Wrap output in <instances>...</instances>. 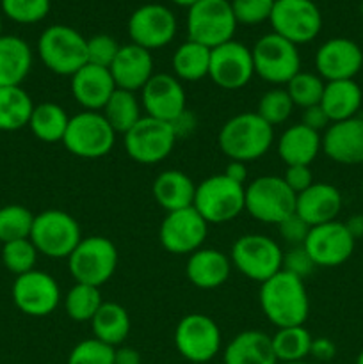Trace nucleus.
<instances>
[{
  "label": "nucleus",
  "instance_id": "obj_1",
  "mask_svg": "<svg viewBox=\"0 0 363 364\" xmlns=\"http://www.w3.org/2000/svg\"><path fill=\"white\" fill-rule=\"evenodd\" d=\"M260 309L276 329L305 326L310 315V297L305 279L280 270L260 284Z\"/></svg>",
  "mask_w": 363,
  "mask_h": 364
},
{
  "label": "nucleus",
  "instance_id": "obj_2",
  "mask_svg": "<svg viewBox=\"0 0 363 364\" xmlns=\"http://www.w3.org/2000/svg\"><path fill=\"white\" fill-rule=\"evenodd\" d=\"M274 144V128L256 112H241L230 117L217 134V146L224 156L237 162H253Z\"/></svg>",
  "mask_w": 363,
  "mask_h": 364
},
{
  "label": "nucleus",
  "instance_id": "obj_3",
  "mask_svg": "<svg viewBox=\"0 0 363 364\" xmlns=\"http://www.w3.org/2000/svg\"><path fill=\"white\" fill-rule=\"evenodd\" d=\"M38 55L53 75L71 77L88 64V38L68 25H50L38 39Z\"/></svg>",
  "mask_w": 363,
  "mask_h": 364
},
{
  "label": "nucleus",
  "instance_id": "obj_4",
  "mask_svg": "<svg viewBox=\"0 0 363 364\" xmlns=\"http://www.w3.org/2000/svg\"><path fill=\"white\" fill-rule=\"evenodd\" d=\"M196 212L209 224H224L246 210V187L224 174H214L196 185Z\"/></svg>",
  "mask_w": 363,
  "mask_h": 364
},
{
  "label": "nucleus",
  "instance_id": "obj_5",
  "mask_svg": "<svg viewBox=\"0 0 363 364\" xmlns=\"http://www.w3.org/2000/svg\"><path fill=\"white\" fill-rule=\"evenodd\" d=\"M28 238L39 255L50 259H68L84 237L75 217L64 210L50 208L34 217Z\"/></svg>",
  "mask_w": 363,
  "mask_h": 364
},
{
  "label": "nucleus",
  "instance_id": "obj_6",
  "mask_svg": "<svg viewBox=\"0 0 363 364\" xmlns=\"http://www.w3.org/2000/svg\"><path fill=\"white\" fill-rule=\"evenodd\" d=\"M230 259L233 269L260 284L283 269L281 245L274 238L260 233H249L237 238L231 245Z\"/></svg>",
  "mask_w": 363,
  "mask_h": 364
},
{
  "label": "nucleus",
  "instance_id": "obj_7",
  "mask_svg": "<svg viewBox=\"0 0 363 364\" xmlns=\"http://www.w3.org/2000/svg\"><path fill=\"white\" fill-rule=\"evenodd\" d=\"M116 135L102 112L82 110L70 117L63 144L78 159L95 160L112 151Z\"/></svg>",
  "mask_w": 363,
  "mask_h": 364
},
{
  "label": "nucleus",
  "instance_id": "obj_8",
  "mask_svg": "<svg viewBox=\"0 0 363 364\" xmlns=\"http://www.w3.org/2000/svg\"><path fill=\"white\" fill-rule=\"evenodd\" d=\"M68 269L75 283L102 287L117 269V249L107 237H84L68 258Z\"/></svg>",
  "mask_w": 363,
  "mask_h": 364
},
{
  "label": "nucleus",
  "instance_id": "obj_9",
  "mask_svg": "<svg viewBox=\"0 0 363 364\" xmlns=\"http://www.w3.org/2000/svg\"><path fill=\"white\" fill-rule=\"evenodd\" d=\"M238 23L230 0H199L187 11V36L206 48L231 41Z\"/></svg>",
  "mask_w": 363,
  "mask_h": 364
},
{
  "label": "nucleus",
  "instance_id": "obj_10",
  "mask_svg": "<svg viewBox=\"0 0 363 364\" xmlns=\"http://www.w3.org/2000/svg\"><path fill=\"white\" fill-rule=\"evenodd\" d=\"M253 68L263 82L281 87L290 82L292 77L301 71V55L294 43L287 41L281 36H262L251 48Z\"/></svg>",
  "mask_w": 363,
  "mask_h": 364
},
{
  "label": "nucleus",
  "instance_id": "obj_11",
  "mask_svg": "<svg viewBox=\"0 0 363 364\" xmlns=\"http://www.w3.org/2000/svg\"><path fill=\"white\" fill-rule=\"evenodd\" d=\"M295 199L283 176H260L246 187V212L258 223L278 226L295 212Z\"/></svg>",
  "mask_w": 363,
  "mask_h": 364
},
{
  "label": "nucleus",
  "instance_id": "obj_12",
  "mask_svg": "<svg viewBox=\"0 0 363 364\" xmlns=\"http://www.w3.org/2000/svg\"><path fill=\"white\" fill-rule=\"evenodd\" d=\"M174 348L189 363L206 364L223 347V336L216 320L203 313L185 315L174 327Z\"/></svg>",
  "mask_w": 363,
  "mask_h": 364
},
{
  "label": "nucleus",
  "instance_id": "obj_13",
  "mask_svg": "<svg viewBox=\"0 0 363 364\" xmlns=\"http://www.w3.org/2000/svg\"><path fill=\"white\" fill-rule=\"evenodd\" d=\"M123 137L127 155L142 166L164 162L178 141L173 124L149 116H142Z\"/></svg>",
  "mask_w": 363,
  "mask_h": 364
},
{
  "label": "nucleus",
  "instance_id": "obj_14",
  "mask_svg": "<svg viewBox=\"0 0 363 364\" xmlns=\"http://www.w3.org/2000/svg\"><path fill=\"white\" fill-rule=\"evenodd\" d=\"M269 23L274 34L299 46L320 34L322 13L313 0H276Z\"/></svg>",
  "mask_w": 363,
  "mask_h": 364
},
{
  "label": "nucleus",
  "instance_id": "obj_15",
  "mask_svg": "<svg viewBox=\"0 0 363 364\" xmlns=\"http://www.w3.org/2000/svg\"><path fill=\"white\" fill-rule=\"evenodd\" d=\"M11 297L23 315L43 318L59 308L63 294L56 277L34 269L14 279Z\"/></svg>",
  "mask_w": 363,
  "mask_h": 364
},
{
  "label": "nucleus",
  "instance_id": "obj_16",
  "mask_svg": "<svg viewBox=\"0 0 363 364\" xmlns=\"http://www.w3.org/2000/svg\"><path fill=\"white\" fill-rule=\"evenodd\" d=\"M127 28L130 43L153 52L173 41L178 21L169 7L162 4H144L130 14Z\"/></svg>",
  "mask_w": 363,
  "mask_h": 364
},
{
  "label": "nucleus",
  "instance_id": "obj_17",
  "mask_svg": "<svg viewBox=\"0 0 363 364\" xmlns=\"http://www.w3.org/2000/svg\"><path fill=\"white\" fill-rule=\"evenodd\" d=\"M210 224L194 206L167 212L159 228V242L171 255H192L203 247Z\"/></svg>",
  "mask_w": 363,
  "mask_h": 364
},
{
  "label": "nucleus",
  "instance_id": "obj_18",
  "mask_svg": "<svg viewBox=\"0 0 363 364\" xmlns=\"http://www.w3.org/2000/svg\"><path fill=\"white\" fill-rule=\"evenodd\" d=\"M255 77L251 48L241 41L224 43L212 48L209 78L224 91H238Z\"/></svg>",
  "mask_w": 363,
  "mask_h": 364
},
{
  "label": "nucleus",
  "instance_id": "obj_19",
  "mask_svg": "<svg viewBox=\"0 0 363 364\" xmlns=\"http://www.w3.org/2000/svg\"><path fill=\"white\" fill-rule=\"evenodd\" d=\"M354 245L356 240L351 237L345 224L340 220H333V223L310 228L302 247L306 249L315 267L333 269L351 258Z\"/></svg>",
  "mask_w": 363,
  "mask_h": 364
},
{
  "label": "nucleus",
  "instance_id": "obj_20",
  "mask_svg": "<svg viewBox=\"0 0 363 364\" xmlns=\"http://www.w3.org/2000/svg\"><path fill=\"white\" fill-rule=\"evenodd\" d=\"M141 105L144 116L173 123L187 110L184 84L174 75L155 73L141 89Z\"/></svg>",
  "mask_w": 363,
  "mask_h": 364
},
{
  "label": "nucleus",
  "instance_id": "obj_21",
  "mask_svg": "<svg viewBox=\"0 0 363 364\" xmlns=\"http://www.w3.org/2000/svg\"><path fill=\"white\" fill-rule=\"evenodd\" d=\"M363 68V50L349 38H331L315 53L317 75L324 82L354 80Z\"/></svg>",
  "mask_w": 363,
  "mask_h": 364
},
{
  "label": "nucleus",
  "instance_id": "obj_22",
  "mask_svg": "<svg viewBox=\"0 0 363 364\" xmlns=\"http://www.w3.org/2000/svg\"><path fill=\"white\" fill-rule=\"evenodd\" d=\"M322 151L342 166L363 164V117L331 123L322 135Z\"/></svg>",
  "mask_w": 363,
  "mask_h": 364
},
{
  "label": "nucleus",
  "instance_id": "obj_23",
  "mask_svg": "<svg viewBox=\"0 0 363 364\" xmlns=\"http://www.w3.org/2000/svg\"><path fill=\"white\" fill-rule=\"evenodd\" d=\"M153 68H155V63H153L152 52L134 43H128V45H121L109 71L117 89L141 92L146 82L155 75Z\"/></svg>",
  "mask_w": 363,
  "mask_h": 364
},
{
  "label": "nucleus",
  "instance_id": "obj_24",
  "mask_svg": "<svg viewBox=\"0 0 363 364\" xmlns=\"http://www.w3.org/2000/svg\"><path fill=\"white\" fill-rule=\"evenodd\" d=\"M70 78L75 102L82 107V110H91V112H102L105 103L117 89L110 71L95 64H84Z\"/></svg>",
  "mask_w": 363,
  "mask_h": 364
},
{
  "label": "nucleus",
  "instance_id": "obj_25",
  "mask_svg": "<svg viewBox=\"0 0 363 364\" xmlns=\"http://www.w3.org/2000/svg\"><path fill=\"white\" fill-rule=\"evenodd\" d=\"M342 205L344 198L335 185L313 181L306 191L298 194L295 213L313 228L337 220L338 213L342 212Z\"/></svg>",
  "mask_w": 363,
  "mask_h": 364
},
{
  "label": "nucleus",
  "instance_id": "obj_26",
  "mask_svg": "<svg viewBox=\"0 0 363 364\" xmlns=\"http://www.w3.org/2000/svg\"><path fill=\"white\" fill-rule=\"evenodd\" d=\"M231 259L219 249L201 247L189 255L185 263V276L192 287L199 290H216L230 277Z\"/></svg>",
  "mask_w": 363,
  "mask_h": 364
},
{
  "label": "nucleus",
  "instance_id": "obj_27",
  "mask_svg": "<svg viewBox=\"0 0 363 364\" xmlns=\"http://www.w3.org/2000/svg\"><path fill=\"white\" fill-rule=\"evenodd\" d=\"M276 146L285 166H312L322 151V135L298 123L280 135Z\"/></svg>",
  "mask_w": 363,
  "mask_h": 364
},
{
  "label": "nucleus",
  "instance_id": "obj_28",
  "mask_svg": "<svg viewBox=\"0 0 363 364\" xmlns=\"http://www.w3.org/2000/svg\"><path fill=\"white\" fill-rule=\"evenodd\" d=\"M34 55L25 39L18 36H0V87L21 85L28 77Z\"/></svg>",
  "mask_w": 363,
  "mask_h": 364
},
{
  "label": "nucleus",
  "instance_id": "obj_29",
  "mask_svg": "<svg viewBox=\"0 0 363 364\" xmlns=\"http://www.w3.org/2000/svg\"><path fill=\"white\" fill-rule=\"evenodd\" d=\"M152 192L157 205L166 210V213L177 212L194 205L196 183L182 171L167 169L155 178Z\"/></svg>",
  "mask_w": 363,
  "mask_h": 364
},
{
  "label": "nucleus",
  "instance_id": "obj_30",
  "mask_svg": "<svg viewBox=\"0 0 363 364\" xmlns=\"http://www.w3.org/2000/svg\"><path fill=\"white\" fill-rule=\"evenodd\" d=\"M223 364H278L270 336L262 331H242L224 348Z\"/></svg>",
  "mask_w": 363,
  "mask_h": 364
},
{
  "label": "nucleus",
  "instance_id": "obj_31",
  "mask_svg": "<svg viewBox=\"0 0 363 364\" xmlns=\"http://www.w3.org/2000/svg\"><path fill=\"white\" fill-rule=\"evenodd\" d=\"M363 92L356 80L326 82L319 105L327 114L331 123L351 119L362 109Z\"/></svg>",
  "mask_w": 363,
  "mask_h": 364
},
{
  "label": "nucleus",
  "instance_id": "obj_32",
  "mask_svg": "<svg viewBox=\"0 0 363 364\" xmlns=\"http://www.w3.org/2000/svg\"><path fill=\"white\" fill-rule=\"evenodd\" d=\"M89 323L93 338L114 348L125 343L132 327L128 311L117 302H103Z\"/></svg>",
  "mask_w": 363,
  "mask_h": 364
},
{
  "label": "nucleus",
  "instance_id": "obj_33",
  "mask_svg": "<svg viewBox=\"0 0 363 364\" xmlns=\"http://www.w3.org/2000/svg\"><path fill=\"white\" fill-rule=\"evenodd\" d=\"M68 123H70V116L59 103L43 102L34 105L31 119H28V128L38 141L56 144V142H63Z\"/></svg>",
  "mask_w": 363,
  "mask_h": 364
},
{
  "label": "nucleus",
  "instance_id": "obj_34",
  "mask_svg": "<svg viewBox=\"0 0 363 364\" xmlns=\"http://www.w3.org/2000/svg\"><path fill=\"white\" fill-rule=\"evenodd\" d=\"M210 53L212 50L187 39L173 53L171 68L180 82H198L209 77Z\"/></svg>",
  "mask_w": 363,
  "mask_h": 364
},
{
  "label": "nucleus",
  "instance_id": "obj_35",
  "mask_svg": "<svg viewBox=\"0 0 363 364\" xmlns=\"http://www.w3.org/2000/svg\"><path fill=\"white\" fill-rule=\"evenodd\" d=\"M34 110L31 95L21 85L0 87V132H16L28 127Z\"/></svg>",
  "mask_w": 363,
  "mask_h": 364
},
{
  "label": "nucleus",
  "instance_id": "obj_36",
  "mask_svg": "<svg viewBox=\"0 0 363 364\" xmlns=\"http://www.w3.org/2000/svg\"><path fill=\"white\" fill-rule=\"evenodd\" d=\"M102 114L112 130L116 134L125 135L144 114H142L141 100L135 96V92L125 91V89H116L109 102L103 107Z\"/></svg>",
  "mask_w": 363,
  "mask_h": 364
},
{
  "label": "nucleus",
  "instance_id": "obj_37",
  "mask_svg": "<svg viewBox=\"0 0 363 364\" xmlns=\"http://www.w3.org/2000/svg\"><path fill=\"white\" fill-rule=\"evenodd\" d=\"M270 341L278 363H298L310 355L313 336L305 326L281 327L270 336Z\"/></svg>",
  "mask_w": 363,
  "mask_h": 364
},
{
  "label": "nucleus",
  "instance_id": "obj_38",
  "mask_svg": "<svg viewBox=\"0 0 363 364\" xmlns=\"http://www.w3.org/2000/svg\"><path fill=\"white\" fill-rule=\"evenodd\" d=\"M103 304L98 287L75 283L64 297V309L73 322H91Z\"/></svg>",
  "mask_w": 363,
  "mask_h": 364
},
{
  "label": "nucleus",
  "instance_id": "obj_39",
  "mask_svg": "<svg viewBox=\"0 0 363 364\" xmlns=\"http://www.w3.org/2000/svg\"><path fill=\"white\" fill-rule=\"evenodd\" d=\"M34 213L21 205H6L0 208V244L31 237Z\"/></svg>",
  "mask_w": 363,
  "mask_h": 364
},
{
  "label": "nucleus",
  "instance_id": "obj_40",
  "mask_svg": "<svg viewBox=\"0 0 363 364\" xmlns=\"http://www.w3.org/2000/svg\"><path fill=\"white\" fill-rule=\"evenodd\" d=\"M324 85L326 82L312 71H299L295 77L290 78L285 89H287L288 96H290L292 103L299 109H308V107L319 105L320 98H322Z\"/></svg>",
  "mask_w": 363,
  "mask_h": 364
},
{
  "label": "nucleus",
  "instance_id": "obj_41",
  "mask_svg": "<svg viewBox=\"0 0 363 364\" xmlns=\"http://www.w3.org/2000/svg\"><path fill=\"white\" fill-rule=\"evenodd\" d=\"M294 103H292L290 96H288L285 87H273L269 91L263 92L258 100V107H256V114L262 117L265 123L270 127H278L283 124L288 117L294 112Z\"/></svg>",
  "mask_w": 363,
  "mask_h": 364
},
{
  "label": "nucleus",
  "instance_id": "obj_42",
  "mask_svg": "<svg viewBox=\"0 0 363 364\" xmlns=\"http://www.w3.org/2000/svg\"><path fill=\"white\" fill-rule=\"evenodd\" d=\"M38 249L31 242V238H21L2 244V263L14 276H23L36 269L38 263Z\"/></svg>",
  "mask_w": 363,
  "mask_h": 364
},
{
  "label": "nucleus",
  "instance_id": "obj_43",
  "mask_svg": "<svg viewBox=\"0 0 363 364\" xmlns=\"http://www.w3.org/2000/svg\"><path fill=\"white\" fill-rule=\"evenodd\" d=\"M52 7V0H0V11L11 21L20 25H34L45 20Z\"/></svg>",
  "mask_w": 363,
  "mask_h": 364
},
{
  "label": "nucleus",
  "instance_id": "obj_44",
  "mask_svg": "<svg viewBox=\"0 0 363 364\" xmlns=\"http://www.w3.org/2000/svg\"><path fill=\"white\" fill-rule=\"evenodd\" d=\"M66 364H114V347L96 338L82 340L71 348Z\"/></svg>",
  "mask_w": 363,
  "mask_h": 364
},
{
  "label": "nucleus",
  "instance_id": "obj_45",
  "mask_svg": "<svg viewBox=\"0 0 363 364\" xmlns=\"http://www.w3.org/2000/svg\"><path fill=\"white\" fill-rule=\"evenodd\" d=\"M276 0H231V9L238 25H260L269 21Z\"/></svg>",
  "mask_w": 363,
  "mask_h": 364
},
{
  "label": "nucleus",
  "instance_id": "obj_46",
  "mask_svg": "<svg viewBox=\"0 0 363 364\" xmlns=\"http://www.w3.org/2000/svg\"><path fill=\"white\" fill-rule=\"evenodd\" d=\"M121 45L109 34H96L88 38V64L107 68L116 59Z\"/></svg>",
  "mask_w": 363,
  "mask_h": 364
},
{
  "label": "nucleus",
  "instance_id": "obj_47",
  "mask_svg": "<svg viewBox=\"0 0 363 364\" xmlns=\"http://www.w3.org/2000/svg\"><path fill=\"white\" fill-rule=\"evenodd\" d=\"M310 228L312 226H310L306 220H302L295 212L278 224L280 237L283 238L290 247H298V245L305 244L306 237H308L310 233Z\"/></svg>",
  "mask_w": 363,
  "mask_h": 364
},
{
  "label": "nucleus",
  "instance_id": "obj_48",
  "mask_svg": "<svg viewBox=\"0 0 363 364\" xmlns=\"http://www.w3.org/2000/svg\"><path fill=\"white\" fill-rule=\"evenodd\" d=\"M315 269V263L312 262V258H310L308 252H306V249L302 245L288 247V251L283 252V269L281 270H287V272L305 279Z\"/></svg>",
  "mask_w": 363,
  "mask_h": 364
},
{
  "label": "nucleus",
  "instance_id": "obj_49",
  "mask_svg": "<svg viewBox=\"0 0 363 364\" xmlns=\"http://www.w3.org/2000/svg\"><path fill=\"white\" fill-rule=\"evenodd\" d=\"M283 180L298 196L313 183V173L310 166H287Z\"/></svg>",
  "mask_w": 363,
  "mask_h": 364
},
{
  "label": "nucleus",
  "instance_id": "obj_50",
  "mask_svg": "<svg viewBox=\"0 0 363 364\" xmlns=\"http://www.w3.org/2000/svg\"><path fill=\"white\" fill-rule=\"evenodd\" d=\"M301 123L305 127H308L310 130L313 132H326V128L330 127L331 121L327 117V114L324 112V109L320 105H313L308 107V109H302V116H301Z\"/></svg>",
  "mask_w": 363,
  "mask_h": 364
},
{
  "label": "nucleus",
  "instance_id": "obj_51",
  "mask_svg": "<svg viewBox=\"0 0 363 364\" xmlns=\"http://www.w3.org/2000/svg\"><path fill=\"white\" fill-rule=\"evenodd\" d=\"M310 355L320 363H327L337 355V345L330 338H313Z\"/></svg>",
  "mask_w": 363,
  "mask_h": 364
},
{
  "label": "nucleus",
  "instance_id": "obj_52",
  "mask_svg": "<svg viewBox=\"0 0 363 364\" xmlns=\"http://www.w3.org/2000/svg\"><path fill=\"white\" fill-rule=\"evenodd\" d=\"M171 124H173V130L178 139L187 137V135H191L192 132L196 130V119L189 110H185V112L182 114V116H178Z\"/></svg>",
  "mask_w": 363,
  "mask_h": 364
},
{
  "label": "nucleus",
  "instance_id": "obj_53",
  "mask_svg": "<svg viewBox=\"0 0 363 364\" xmlns=\"http://www.w3.org/2000/svg\"><path fill=\"white\" fill-rule=\"evenodd\" d=\"M114 364H142V359L134 347L120 345L114 348Z\"/></svg>",
  "mask_w": 363,
  "mask_h": 364
},
{
  "label": "nucleus",
  "instance_id": "obj_54",
  "mask_svg": "<svg viewBox=\"0 0 363 364\" xmlns=\"http://www.w3.org/2000/svg\"><path fill=\"white\" fill-rule=\"evenodd\" d=\"M223 174L238 185H244L248 181V167L244 162H237V160H230Z\"/></svg>",
  "mask_w": 363,
  "mask_h": 364
},
{
  "label": "nucleus",
  "instance_id": "obj_55",
  "mask_svg": "<svg viewBox=\"0 0 363 364\" xmlns=\"http://www.w3.org/2000/svg\"><path fill=\"white\" fill-rule=\"evenodd\" d=\"M344 224L354 240L363 238V215L362 213H358V215H351Z\"/></svg>",
  "mask_w": 363,
  "mask_h": 364
},
{
  "label": "nucleus",
  "instance_id": "obj_56",
  "mask_svg": "<svg viewBox=\"0 0 363 364\" xmlns=\"http://www.w3.org/2000/svg\"><path fill=\"white\" fill-rule=\"evenodd\" d=\"M171 2L173 4H177V6H180V7H192L194 6L196 2H199V0H171Z\"/></svg>",
  "mask_w": 363,
  "mask_h": 364
},
{
  "label": "nucleus",
  "instance_id": "obj_57",
  "mask_svg": "<svg viewBox=\"0 0 363 364\" xmlns=\"http://www.w3.org/2000/svg\"><path fill=\"white\" fill-rule=\"evenodd\" d=\"M356 364H363V350L359 352L358 358H356Z\"/></svg>",
  "mask_w": 363,
  "mask_h": 364
},
{
  "label": "nucleus",
  "instance_id": "obj_58",
  "mask_svg": "<svg viewBox=\"0 0 363 364\" xmlns=\"http://www.w3.org/2000/svg\"><path fill=\"white\" fill-rule=\"evenodd\" d=\"M278 364H312L308 361H298V363H278Z\"/></svg>",
  "mask_w": 363,
  "mask_h": 364
},
{
  "label": "nucleus",
  "instance_id": "obj_59",
  "mask_svg": "<svg viewBox=\"0 0 363 364\" xmlns=\"http://www.w3.org/2000/svg\"><path fill=\"white\" fill-rule=\"evenodd\" d=\"M0 36H2V11H0Z\"/></svg>",
  "mask_w": 363,
  "mask_h": 364
},
{
  "label": "nucleus",
  "instance_id": "obj_60",
  "mask_svg": "<svg viewBox=\"0 0 363 364\" xmlns=\"http://www.w3.org/2000/svg\"><path fill=\"white\" fill-rule=\"evenodd\" d=\"M359 13H362V18H363V0H362V6H359Z\"/></svg>",
  "mask_w": 363,
  "mask_h": 364
},
{
  "label": "nucleus",
  "instance_id": "obj_61",
  "mask_svg": "<svg viewBox=\"0 0 363 364\" xmlns=\"http://www.w3.org/2000/svg\"><path fill=\"white\" fill-rule=\"evenodd\" d=\"M362 192H363V181H362Z\"/></svg>",
  "mask_w": 363,
  "mask_h": 364
}]
</instances>
